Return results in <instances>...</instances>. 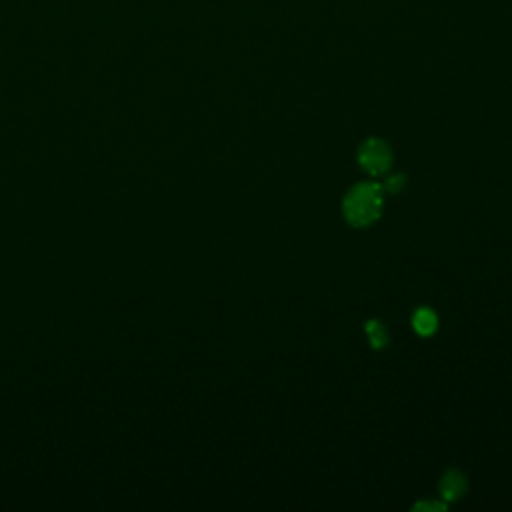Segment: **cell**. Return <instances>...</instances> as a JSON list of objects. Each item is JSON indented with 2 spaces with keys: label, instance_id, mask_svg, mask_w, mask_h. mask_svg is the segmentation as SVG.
<instances>
[{
  "label": "cell",
  "instance_id": "cell-1",
  "mask_svg": "<svg viewBox=\"0 0 512 512\" xmlns=\"http://www.w3.org/2000/svg\"><path fill=\"white\" fill-rule=\"evenodd\" d=\"M344 216L352 226H368L382 212V186L376 182H362L350 188L344 198Z\"/></svg>",
  "mask_w": 512,
  "mask_h": 512
},
{
  "label": "cell",
  "instance_id": "cell-2",
  "mask_svg": "<svg viewBox=\"0 0 512 512\" xmlns=\"http://www.w3.org/2000/svg\"><path fill=\"white\" fill-rule=\"evenodd\" d=\"M358 162L360 166L372 174V176H380L384 174L390 164H392V150L388 148V144L380 138H370L366 140L360 150H358Z\"/></svg>",
  "mask_w": 512,
  "mask_h": 512
},
{
  "label": "cell",
  "instance_id": "cell-3",
  "mask_svg": "<svg viewBox=\"0 0 512 512\" xmlns=\"http://www.w3.org/2000/svg\"><path fill=\"white\" fill-rule=\"evenodd\" d=\"M440 492L446 500H456L460 498L464 492H466V478L456 472V470H450L442 476L440 480Z\"/></svg>",
  "mask_w": 512,
  "mask_h": 512
},
{
  "label": "cell",
  "instance_id": "cell-4",
  "mask_svg": "<svg viewBox=\"0 0 512 512\" xmlns=\"http://www.w3.org/2000/svg\"><path fill=\"white\" fill-rule=\"evenodd\" d=\"M412 326L420 336H430L438 326V318L430 308H418L412 316Z\"/></svg>",
  "mask_w": 512,
  "mask_h": 512
},
{
  "label": "cell",
  "instance_id": "cell-5",
  "mask_svg": "<svg viewBox=\"0 0 512 512\" xmlns=\"http://www.w3.org/2000/svg\"><path fill=\"white\" fill-rule=\"evenodd\" d=\"M366 334H368V338H370L372 348H382V346L388 342V332H386L384 324L378 322V320H370V322L366 324Z\"/></svg>",
  "mask_w": 512,
  "mask_h": 512
},
{
  "label": "cell",
  "instance_id": "cell-6",
  "mask_svg": "<svg viewBox=\"0 0 512 512\" xmlns=\"http://www.w3.org/2000/svg\"><path fill=\"white\" fill-rule=\"evenodd\" d=\"M444 508H446V504H442V502H432V500H424V502H418V504L414 506V510H424V512H428V510L440 512V510H444Z\"/></svg>",
  "mask_w": 512,
  "mask_h": 512
},
{
  "label": "cell",
  "instance_id": "cell-7",
  "mask_svg": "<svg viewBox=\"0 0 512 512\" xmlns=\"http://www.w3.org/2000/svg\"><path fill=\"white\" fill-rule=\"evenodd\" d=\"M402 184H404L402 174H394V176H390V178L386 180V184H384L382 188H386L388 192H398V190L402 188Z\"/></svg>",
  "mask_w": 512,
  "mask_h": 512
}]
</instances>
